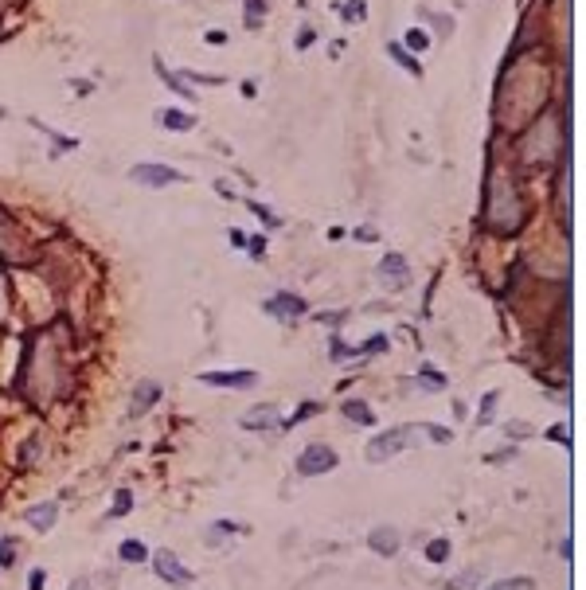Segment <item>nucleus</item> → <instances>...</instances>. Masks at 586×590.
Here are the masks:
<instances>
[{"label":"nucleus","mask_w":586,"mask_h":590,"mask_svg":"<svg viewBox=\"0 0 586 590\" xmlns=\"http://www.w3.org/2000/svg\"><path fill=\"white\" fill-rule=\"evenodd\" d=\"M337 465H340L337 450L325 446V442H313V446H305V450L298 453V473L301 477H325V473H332Z\"/></svg>","instance_id":"obj_1"},{"label":"nucleus","mask_w":586,"mask_h":590,"mask_svg":"<svg viewBox=\"0 0 586 590\" xmlns=\"http://www.w3.org/2000/svg\"><path fill=\"white\" fill-rule=\"evenodd\" d=\"M410 442V430L407 426H395V430L387 434H376L368 442V462L379 465V462H387V457H395V453H403V446Z\"/></svg>","instance_id":"obj_2"},{"label":"nucleus","mask_w":586,"mask_h":590,"mask_svg":"<svg viewBox=\"0 0 586 590\" xmlns=\"http://www.w3.org/2000/svg\"><path fill=\"white\" fill-rule=\"evenodd\" d=\"M153 567H157V575L164 582H172V587H192V582H196V575H192V570L180 563L176 551H169V547L153 555Z\"/></svg>","instance_id":"obj_3"},{"label":"nucleus","mask_w":586,"mask_h":590,"mask_svg":"<svg viewBox=\"0 0 586 590\" xmlns=\"http://www.w3.org/2000/svg\"><path fill=\"white\" fill-rule=\"evenodd\" d=\"M130 176L137 180V184H145V188H164V184H180L184 180V172H176V168H169V165H133L130 168Z\"/></svg>","instance_id":"obj_4"},{"label":"nucleus","mask_w":586,"mask_h":590,"mask_svg":"<svg viewBox=\"0 0 586 590\" xmlns=\"http://www.w3.org/2000/svg\"><path fill=\"white\" fill-rule=\"evenodd\" d=\"M368 547L376 551V555H399V547H403V536H399V528H391V524H379V528L368 531Z\"/></svg>","instance_id":"obj_5"},{"label":"nucleus","mask_w":586,"mask_h":590,"mask_svg":"<svg viewBox=\"0 0 586 590\" xmlns=\"http://www.w3.org/2000/svg\"><path fill=\"white\" fill-rule=\"evenodd\" d=\"M208 387H235V391H247V387L259 384V375L254 372H203L199 375Z\"/></svg>","instance_id":"obj_6"},{"label":"nucleus","mask_w":586,"mask_h":590,"mask_svg":"<svg viewBox=\"0 0 586 590\" xmlns=\"http://www.w3.org/2000/svg\"><path fill=\"white\" fill-rule=\"evenodd\" d=\"M59 520V501H43V504H31L28 508V524L36 531H51Z\"/></svg>","instance_id":"obj_7"},{"label":"nucleus","mask_w":586,"mask_h":590,"mask_svg":"<svg viewBox=\"0 0 586 590\" xmlns=\"http://www.w3.org/2000/svg\"><path fill=\"white\" fill-rule=\"evenodd\" d=\"M266 313L270 317H282V321H293V317L305 313V301L293 297V294H278L274 301H266Z\"/></svg>","instance_id":"obj_8"},{"label":"nucleus","mask_w":586,"mask_h":590,"mask_svg":"<svg viewBox=\"0 0 586 590\" xmlns=\"http://www.w3.org/2000/svg\"><path fill=\"white\" fill-rule=\"evenodd\" d=\"M274 423H278V407H274V403L250 407V411L242 414V430H270Z\"/></svg>","instance_id":"obj_9"},{"label":"nucleus","mask_w":586,"mask_h":590,"mask_svg":"<svg viewBox=\"0 0 586 590\" xmlns=\"http://www.w3.org/2000/svg\"><path fill=\"white\" fill-rule=\"evenodd\" d=\"M157 399H160V384L157 379H141L137 391H133V399H130V414H145Z\"/></svg>","instance_id":"obj_10"},{"label":"nucleus","mask_w":586,"mask_h":590,"mask_svg":"<svg viewBox=\"0 0 586 590\" xmlns=\"http://www.w3.org/2000/svg\"><path fill=\"white\" fill-rule=\"evenodd\" d=\"M379 278L391 282V285H403V282H407V258H403V255H387L383 262H379Z\"/></svg>","instance_id":"obj_11"},{"label":"nucleus","mask_w":586,"mask_h":590,"mask_svg":"<svg viewBox=\"0 0 586 590\" xmlns=\"http://www.w3.org/2000/svg\"><path fill=\"white\" fill-rule=\"evenodd\" d=\"M340 411H344V418H352L356 426H376V411H371L364 399H344Z\"/></svg>","instance_id":"obj_12"},{"label":"nucleus","mask_w":586,"mask_h":590,"mask_svg":"<svg viewBox=\"0 0 586 590\" xmlns=\"http://www.w3.org/2000/svg\"><path fill=\"white\" fill-rule=\"evenodd\" d=\"M157 121H160L164 129H192V126H196V118H188V114H176V109H160Z\"/></svg>","instance_id":"obj_13"},{"label":"nucleus","mask_w":586,"mask_h":590,"mask_svg":"<svg viewBox=\"0 0 586 590\" xmlns=\"http://www.w3.org/2000/svg\"><path fill=\"white\" fill-rule=\"evenodd\" d=\"M121 559H125V563H145V559H149V547H145L141 540H125V543H121Z\"/></svg>","instance_id":"obj_14"},{"label":"nucleus","mask_w":586,"mask_h":590,"mask_svg":"<svg viewBox=\"0 0 586 590\" xmlns=\"http://www.w3.org/2000/svg\"><path fill=\"white\" fill-rule=\"evenodd\" d=\"M477 582H481V570H477V567H465L454 582H446V590H473Z\"/></svg>","instance_id":"obj_15"},{"label":"nucleus","mask_w":586,"mask_h":590,"mask_svg":"<svg viewBox=\"0 0 586 590\" xmlns=\"http://www.w3.org/2000/svg\"><path fill=\"white\" fill-rule=\"evenodd\" d=\"M130 504H133V492H130V489H118V492H114V508H109V520H121V516L130 512Z\"/></svg>","instance_id":"obj_16"},{"label":"nucleus","mask_w":586,"mask_h":590,"mask_svg":"<svg viewBox=\"0 0 586 590\" xmlns=\"http://www.w3.org/2000/svg\"><path fill=\"white\" fill-rule=\"evenodd\" d=\"M340 12H344V20H348V24H356V20H364V12H368V0H348V4H340Z\"/></svg>","instance_id":"obj_17"},{"label":"nucleus","mask_w":586,"mask_h":590,"mask_svg":"<svg viewBox=\"0 0 586 590\" xmlns=\"http://www.w3.org/2000/svg\"><path fill=\"white\" fill-rule=\"evenodd\" d=\"M488 590H536V582L527 579V575H520V579H500V582H493Z\"/></svg>","instance_id":"obj_18"},{"label":"nucleus","mask_w":586,"mask_h":590,"mask_svg":"<svg viewBox=\"0 0 586 590\" xmlns=\"http://www.w3.org/2000/svg\"><path fill=\"white\" fill-rule=\"evenodd\" d=\"M426 559H430V563H446V559H449V540H430Z\"/></svg>","instance_id":"obj_19"},{"label":"nucleus","mask_w":586,"mask_h":590,"mask_svg":"<svg viewBox=\"0 0 586 590\" xmlns=\"http://www.w3.org/2000/svg\"><path fill=\"white\" fill-rule=\"evenodd\" d=\"M0 567H4V570L16 567V543H12L8 536H0Z\"/></svg>","instance_id":"obj_20"},{"label":"nucleus","mask_w":586,"mask_h":590,"mask_svg":"<svg viewBox=\"0 0 586 590\" xmlns=\"http://www.w3.org/2000/svg\"><path fill=\"white\" fill-rule=\"evenodd\" d=\"M387 51H391V59H395V63H403V67H407L410 75H418V79H422V67H418L415 59H407V55H403V47H399V43H391Z\"/></svg>","instance_id":"obj_21"},{"label":"nucleus","mask_w":586,"mask_h":590,"mask_svg":"<svg viewBox=\"0 0 586 590\" xmlns=\"http://www.w3.org/2000/svg\"><path fill=\"white\" fill-rule=\"evenodd\" d=\"M497 399H500L497 391H488V395H485V403H481V414H477V423H481V426L493 423V407H497Z\"/></svg>","instance_id":"obj_22"},{"label":"nucleus","mask_w":586,"mask_h":590,"mask_svg":"<svg viewBox=\"0 0 586 590\" xmlns=\"http://www.w3.org/2000/svg\"><path fill=\"white\" fill-rule=\"evenodd\" d=\"M407 47L426 51V47H430V36H426V31H418V28H410V31H407Z\"/></svg>","instance_id":"obj_23"},{"label":"nucleus","mask_w":586,"mask_h":590,"mask_svg":"<svg viewBox=\"0 0 586 590\" xmlns=\"http://www.w3.org/2000/svg\"><path fill=\"white\" fill-rule=\"evenodd\" d=\"M259 20H262V4L259 0H247V24L250 28H259Z\"/></svg>","instance_id":"obj_24"},{"label":"nucleus","mask_w":586,"mask_h":590,"mask_svg":"<svg viewBox=\"0 0 586 590\" xmlns=\"http://www.w3.org/2000/svg\"><path fill=\"white\" fill-rule=\"evenodd\" d=\"M47 587V575H43V570H31L28 575V590H43Z\"/></svg>","instance_id":"obj_25"},{"label":"nucleus","mask_w":586,"mask_h":590,"mask_svg":"<svg viewBox=\"0 0 586 590\" xmlns=\"http://www.w3.org/2000/svg\"><path fill=\"white\" fill-rule=\"evenodd\" d=\"M504 430H508V438H532V426H520V423H516V426L508 423Z\"/></svg>","instance_id":"obj_26"},{"label":"nucleus","mask_w":586,"mask_h":590,"mask_svg":"<svg viewBox=\"0 0 586 590\" xmlns=\"http://www.w3.org/2000/svg\"><path fill=\"white\" fill-rule=\"evenodd\" d=\"M508 457H516V446H504V450H497V453H493V457H488V462H508Z\"/></svg>","instance_id":"obj_27"},{"label":"nucleus","mask_w":586,"mask_h":590,"mask_svg":"<svg viewBox=\"0 0 586 590\" xmlns=\"http://www.w3.org/2000/svg\"><path fill=\"white\" fill-rule=\"evenodd\" d=\"M250 211H254V215H259V219H266L270 227H278V219L270 215V211H266V207H262V204H250Z\"/></svg>","instance_id":"obj_28"},{"label":"nucleus","mask_w":586,"mask_h":590,"mask_svg":"<svg viewBox=\"0 0 586 590\" xmlns=\"http://www.w3.org/2000/svg\"><path fill=\"white\" fill-rule=\"evenodd\" d=\"M356 239H360V243H376V231H371V227H360Z\"/></svg>","instance_id":"obj_29"},{"label":"nucleus","mask_w":586,"mask_h":590,"mask_svg":"<svg viewBox=\"0 0 586 590\" xmlns=\"http://www.w3.org/2000/svg\"><path fill=\"white\" fill-rule=\"evenodd\" d=\"M430 438H434V442H449V430H438V426H430Z\"/></svg>","instance_id":"obj_30"},{"label":"nucleus","mask_w":586,"mask_h":590,"mask_svg":"<svg viewBox=\"0 0 586 590\" xmlns=\"http://www.w3.org/2000/svg\"><path fill=\"white\" fill-rule=\"evenodd\" d=\"M70 590H86V579H79V582H75V587H70Z\"/></svg>","instance_id":"obj_31"}]
</instances>
